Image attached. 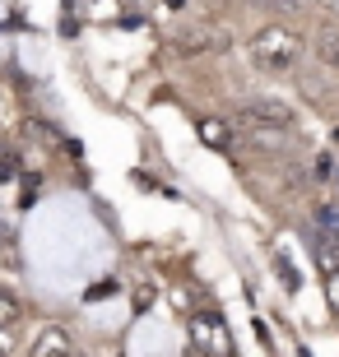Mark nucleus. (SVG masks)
I'll return each mask as SVG.
<instances>
[{
  "mask_svg": "<svg viewBox=\"0 0 339 357\" xmlns=\"http://www.w3.org/2000/svg\"><path fill=\"white\" fill-rule=\"evenodd\" d=\"M279 278H284V283H288V288H298V269H293V265H288V260H284V255H279Z\"/></svg>",
  "mask_w": 339,
  "mask_h": 357,
  "instance_id": "obj_13",
  "label": "nucleus"
},
{
  "mask_svg": "<svg viewBox=\"0 0 339 357\" xmlns=\"http://www.w3.org/2000/svg\"><path fill=\"white\" fill-rule=\"evenodd\" d=\"M335 185H339V172H335Z\"/></svg>",
  "mask_w": 339,
  "mask_h": 357,
  "instance_id": "obj_20",
  "label": "nucleus"
},
{
  "mask_svg": "<svg viewBox=\"0 0 339 357\" xmlns=\"http://www.w3.org/2000/svg\"><path fill=\"white\" fill-rule=\"evenodd\" d=\"M10 107H14V93H10V84L0 79V116H5V112H10Z\"/></svg>",
  "mask_w": 339,
  "mask_h": 357,
  "instance_id": "obj_15",
  "label": "nucleus"
},
{
  "mask_svg": "<svg viewBox=\"0 0 339 357\" xmlns=\"http://www.w3.org/2000/svg\"><path fill=\"white\" fill-rule=\"evenodd\" d=\"M242 116L251 126H274V130H288L293 126V107L279 102V98H247L242 102Z\"/></svg>",
  "mask_w": 339,
  "mask_h": 357,
  "instance_id": "obj_3",
  "label": "nucleus"
},
{
  "mask_svg": "<svg viewBox=\"0 0 339 357\" xmlns=\"http://www.w3.org/2000/svg\"><path fill=\"white\" fill-rule=\"evenodd\" d=\"M191 339L205 357H233V334H228L219 311H196L191 316Z\"/></svg>",
  "mask_w": 339,
  "mask_h": 357,
  "instance_id": "obj_2",
  "label": "nucleus"
},
{
  "mask_svg": "<svg viewBox=\"0 0 339 357\" xmlns=\"http://www.w3.org/2000/svg\"><path fill=\"white\" fill-rule=\"evenodd\" d=\"M19 316H24V306H19V297L0 288V330H10V325H19Z\"/></svg>",
  "mask_w": 339,
  "mask_h": 357,
  "instance_id": "obj_8",
  "label": "nucleus"
},
{
  "mask_svg": "<svg viewBox=\"0 0 339 357\" xmlns=\"http://www.w3.org/2000/svg\"><path fill=\"white\" fill-rule=\"evenodd\" d=\"M168 10H186V0H168Z\"/></svg>",
  "mask_w": 339,
  "mask_h": 357,
  "instance_id": "obj_19",
  "label": "nucleus"
},
{
  "mask_svg": "<svg viewBox=\"0 0 339 357\" xmlns=\"http://www.w3.org/2000/svg\"><path fill=\"white\" fill-rule=\"evenodd\" d=\"M19 176V158H14V149H0V181H14Z\"/></svg>",
  "mask_w": 339,
  "mask_h": 357,
  "instance_id": "obj_12",
  "label": "nucleus"
},
{
  "mask_svg": "<svg viewBox=\"0 0 339 357\" xmlns=\"http://www.w3.org/2000/svg\"><path fill=\"white\" fill-rule=\"evenodd\" d=\"M75 357H79V353H75Z\"/></svg>",
  "mask_w": 339,
  "mask_h": 357,
  "instance_id": "obj_21",
  "label": "nucleus"
},
{
  "mask_svg": "<svg viewBox=\"0 0 339 357\" xmlns=\"http://www.w3.org/2000/svg\"><path fill=\"white\" fill-rule=\"evenodd\" d=\"M196 130H200V139H205L209 149H233V130H228L223 121L205 116V121H196Z\"/></svg>",
  "mask_w": 339,
  "mask_h": 357,
  "instance_id": "obj_6",
  "label": "nucleus"
},
{
  "mask_svg": "<svg viewBox=\"0 0 339 357\" xmlns=\"http://www.w3.org/2000/svg\"><path fill=\"white\" fill-rule=\"evenodd\" d=\"M312 47H316V61H321L326 70H339V28H335V24L321 28Z\"/></svg>",
  "mask_w": 339,
  "mask_h": 357,
  "instance_id": "obj_5",
  "label": "nucleus"
},
{
  "mask_svg": "<svg viewBox=\"0 0 339 357\" xmlns=\"http://www.w3.org/2000/svg\"><path fill=\"white\" fill-rule=\"evenodd\" d=\"M298 56H302V38L293 33V28H261L256 38H251V61L261 70H270V75H279V70H293L298 66Z\"/></svg>",
  "mask_w": 339,
  "mask_h": 357,
  "instance_id": "obj_1",
  "label": "nucleus"
},
{
  "mask_svg": "<svg viewBox=\"0 0 339 357\" xmlns=\"http://www.w3.org/2000/svg\"><path fill=\"white\" fill-rule=\"evenodd\" d=\"M10 353H14V334L0 330V357H10Z\"/></svg>",
  "mask_w": 339,
  "mask_h": 357,
  "instance_id": "obj_16",
  "label": "nucleus"
},
{
  "mask_svg": "<svg viewBox=\"0 0 339 357\" xmlns=\"http://www.w3.org/2000/svg\"><path fill=\"white\" fill-rule=\"evenodd\" d=\"M209 47H214V52H223V47H228V38H223V33H186V38L177 42V52H209Z\"/></svg>",
  "mask_w": 339,
  "mask_h": 357,
  "instance_id": "obj_7",
  "label": "nucleus"
},
{
  "mask_svg": "<svg viewBox=\"0 0 339 357\" xmlns=\"http://www.w3.org/2000/svg\"><path fill=\"white\" fill-rule=\"evenodd\" d=\"M131 302H135V311H144V306L154 302V288H149V283H144V288H135V297H131Z\"/></svg>",
  "mask_w": 339,
  "mask_h": 357,
  "instance_id": "obj_14",
  "label": "nucleus"
},
{
  "mask_svg": "<svg viewBox=\"0 0 339 357\" xmlns=\"http://www.w3.org/2000/svg\"><path fill=\"white\" fill-rule=\"evenodd\" d=\"M0 255H5V265H19V246H14L10 223H0Z\"/></svg>",
  "mask_w": 339,
  "mask_h": 357,
  "instance_id": "obj_10",
  "label": "nucleus"
},
{
  "mask_svg": "<svg viewBox=\"0 0 339 357\" xmlns=\"http://www.w3.org/2000/svg\"><path fill=\"white\" fill-rule=\"evenodd\" d=\"M330 306H335V311H339V274L330 278Z\"/></svg>",
  "mask_w": 339,
  "mask_h": 357,
  "instance_id": "obj_17",
  "label": "nucleus"
},
{
  "mask_svg": "<svg viewBox=\"0 0 339 357\" xmlns=\"http://www.w3.org/2000/svg\"><path fill=\"white\" fill-rule=\"evenodd\" d=\"M28 357H75L70 330H61V325H47V330L38 334V344L28 348Z\"/></svg>",
  "mask_w": 339,
  "mask_h": 357,
  "instance_id": "obj_4",
  "label": "nucleus"
},
{
  "mask_svg": "<svg viewBox=\"0 0 339 357\" xmlns=\"http://www.w3.org/2000/svg\"><path fill=\"white\" fill-rule=\"evenodd\" d=\"M265 5H274V10H288V5H293V0H265Z\"/></svg>",
  "mask_w": 339,
  "mask_h": 357,
  "instance_id": "obj_18",
  "label": "nucleus"
},
{
  "mask_svg": "<svg viewBox=\"0 0 339 357\" xmlns=\"http://www.w3.org/2000/svg\"><path fill=\"white\" fill-rule=\"evenodd\" d=\"M38 185H42L38 172H28V176H24V190H19V204H24V209H28V204H38Z\"/></svg>",
  "mask_w": 339,
  "mask_h": 357,
  "instance_id": "obj_11",
  "label": "nucleus"
},
{
  "mask_svg": "<svg viewBox=\"0 0 339 357\" xmlns=\"http://www.w3.org/2000/svg\"><path fill=\"white\" fill-rule=\"evenodd\" d=\"M316 223H321V237L326 241H339V209L335 204H321L316 209Z\"/></svg>",
  "mask_w": 339,
  "mask_h": 357,
  "instance_id": "obj_9",
  "label": "nucleus"
}]
</instances>
